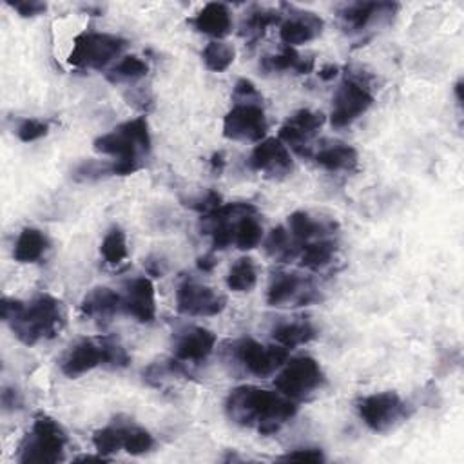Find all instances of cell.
Instances as JSON below:
<instances>
[{
  "instance_id": "6da1fadb",
  "label": "cell",
  "mask_w": 464,
  "mask_h": 464,
  "mask_svg": "<svg viewBox=\"0 0 464 464\" xmlns=\"http://www.w3.org/2000/svg\"><path fill=\"white\" fill-rule=\"evenodd\" d=\"M225 413L238 426L252 428L260 435H272L298 413V402L281 392L241 384L229 392Z\"/></svg>"
},
{
  "instance_id": "7a4b0ae2",
  "label": "cell",
  "mask_w": 464,
  "mask_h": 464,
  "mask_svg": "<svg viewBox=\"0 0 464 464\" xmlns=\"http://www.w3.org/2000/svg\"><path fill=\"white\" fill-rule=\"evenodd\" d=\"M151 146L153 140L146 117L128 120L93 142L99 155L113 158L115 176H129L140 171L144 158L151 153Z\"/></svg>"
},
{
  "instance_id": "3957f363",
  "label": "cell",
  "mask_w": 464,
  "mask_h": 464,
  "mask_svg": "<svg viewBox=\"0 0 464 464\" xmlns=\"http://www.w3.org/2000/svg\"><path fill=\"white\" fill-rule=\"evenodd\" d=\"M15 337L26 346L52 339L66 327V310L61 299L52 294H39L8 323Z\"/></svg>"
},
{
  "instance_id": "277c9868",
  "label": "cell",
  "mask_w": 464,
  "mask_h": 464,
  "mask_svg": "<svg viewBox=\"0 0 464 464\" xmlns=\"http://www.w3.org/2000/svg\"><path fill=\"white\" fill-rule=\"evenodd\" d=\"M131 357L122 343L111 336L84 337L77 341L64 355L61 368L62 374L77 379L99 366L120 370L129 366Z\"/></svg>"
},
{
  "instance_id": "5b68a950",
  "label": "cell",
  "mask_w": 464,
  "mask_h": 464,
  "mask_svg": "<svg viewBox=\"0 0 464 464\" xmlns=\"http://www.w3.org/2000/svg\"><path fill=\"white\" fill-rule=\"evenodd\" d=\"M68 435L64 428L53 417L46 413H39L33 421L32 430L26 433L21 451L19 462L23 464H57L66 457Z\"/></svg>"
},
{
  "instance_id": "8992f818",
  "label": "cell",
  "mask_w": 464,
  "mask_h": 464,
  "mask_svg": "<svg viewBox=\"0 0 464 464\" xmlns=\"http://www.w3.org/2000/svg\"><path fill=\"white\" fill-rule=\"evenodd\" d=\"M357 415L375 433H388L401 426L410 415V404L397 392L370 393L357 402Z\"/></svg>"
},
{
  "instance_id": "52a82bcc",
  "label": "cell",
  "mask_w": 464,
  "mask_h": 464,
  "mask_svg": "<svg viewBox=\"0 0 464 464\" xmlns=\"http://www.w3.org/2000/svg\"><path fill=\"white\" fill-rule=\"evenodd\" d=\"M128 48V41L111 33L84 32L73 41L68 62L77 70H104Z\"/></svg>"
},
{
  "instance_id": "ba28073f",
  "label": "cell",
  "mask_w": 464,
  "mask_h": 464,
  "mask_svg": "<svg viewBox=\"0 0 464 464\" xmlns=\"http://www.w3.org/2000/svg\"><path fill=\"white\" fill-rule=\"evenodd\" d=\"M325 374L321 365L310 355H301L287 361L281 366V372L278 374L274 384L278 392L298 402L321 388Z\"/></svg>"
},
{
  "instance_id": "9c48e42d",
  "label": "cell",
  "mask_w": 464,
  "mask_h": 464,
  "mask_svg": "<svg viewBox=\"0 0 464 464\" xmlns=\"http://www.w3.org/2000/svg\"><path fill=\"white\" fill-rule=\"evenodd\" d=\"M321 301V292L310 278L298 272H274L267 289L270 307H308Z\"/></svg>"
},
{
  "instance_id": "30bf717a",
  "label": "cell",
  "mask_w": 464,
  "mask_h": 464,
  "mask_svg": "<svg viewBox=\"0 0 464 464\" xmlns=\"http://www.w3.org/2000/svg\"><path fill=\"white\" fill-rule=\"evenodd\" d=\"M269 122L260 102H236L223 118V137L232 142L260 144L267 138Z\"/></svg>"
},
{
  "instance_id": "8fae6325",
  "label": "cell",
  "mask_w": 464,
  "mask_h": 464,
  "mask_svg": "<svg viewBox=\"0 0 464 464\" xmlns=\"http://www.w3.org/2000/svg\"><path fill=\"white\" fill-rule=\"evenodd\" d=\"M374 106V95L370 90L355 79H345L332 97L330 124L336 129L352 126Z\"/></svg>"
},
{
  "instance_id": "7c38bea8",
  "label": "cell",
  "mask_w": 464,
  "mask_h": 464,
  "mask_svg": "<svg viewBox=\"0 0 464 464\" xmlns=\"http://www.w3.org/2000/svg\"><path fill=\"white\" fill-rule=\"evenodd\" d=\"M234 357L241 368L254 377H269L289 361V350L279 345H261L245 337L234 343Z\"/></svg>"
},
{
  "instance_id": "4fadbf2b",
  "label": "cell",
  "mask_w": 464,
  "mask_h": 464,
  "mask_svg": "<svg viewBox=\"0 0 464 464\" xmlns=\"http://www.w3.org/2000/svg\"><path fill=\"white\" fill-rule=\"evenodd\" d=\"M227 299L213 287L184 281L176 289V310L191 317H213L225 310Z\"/></svg>"
},
{
  "instance_id": "5bb4252c",
  "label": "cell",
  "mask_w": 464,
  "mask_h": 464,
  "mask_svg": "<svg viewBox=\"0 0 464 464\" xmlns=\"http://www.w3.org/2000/svg\"><path fill=\"white\" fill-rule=\"evenodd\" d=\"M325 115L312 109L292 113L279 128V140L301 156H312V140L325 126Z\"/></svg>"
},
{
  "instance_id": "9a60e30c",
  "label": "cell",
  "mask_w": 464,
  "mask_h": 464,
  "mask_svg": "<svg viewBox=\"0 0 464 464\" xmlns=\"http://www.w3.org/2000/svg\"><path fill=\"white\" fill-rule=\"evenodd\" d=\"M249 167L270 180H283L294 171L289 147L279 138H265L251 153Z\"/></svg>"
},
{
  "instance_id": "2e32d148",
  "label": "cell",
  "mask_w": 464,
  "mask_h": 464,
  "mask_svg": "<svg viewBox=\"0 0 464 464\" xmlns=\"http://www.w3.org/2000/svg\"><path fill=\"white\" fill-rule=\"evenodd\" d=\"M399 12L395 3H352L337 12L346 33H361L370 26L390 23Z\"/></svg>"
},
{
  "instance_id": "e0dca14e",
  "label": "cell",
  "mask_w": 464,
  "mask_h": 464,
  "mask_svg": "<svg viewBox=\"0 0 464 464\" xmlns=\"http://www.w3.org/2000/svg\"><path fill=\"white\" fill-rule=\"evenodd\" d=\"M283 8L289 10V17L279 24V39L285 46H303L316 41L323 33L325 23L319 15L312 12L296 10L292 6Z\"/></svg>"
},
{
  "instance_id": "ac0fdd59",
  "label": "cell",
  "mask_w": 464,
  "mask_h": 464,
  "mask_svg": "<svg viewBox=\"0 0 464 464\" xmlns=\"http://www.w3.org/2000/svg\"><path fill=\"white\" fill-rule=\"evenodd\" d=\"M124 312L140 323H151L156 317V290L155 283L147 276L133 278L126 283L122 294Z\"/></svg>"
},
{
  "instance_id": "d6986e66",
  "label": "cell",
  "mask_w": 464,
  "mask_h": 464,
  "mask_svg": "<svg viewBox=\"0 0 464 464\" xmlns=\"http://www.w3.org/2000/svg\"><path fill=\"white\" fill-rule=\"evenodd\" d=\"M216 346V334L204 327H185L176 332L173 354L182 363H204Z\"/></svg>"
},
{
  "instance_id": "ffe728a7",
  "label": "cell",
  "mask_w": 464,
  "mask_h": 464,
  "mask_svg": "<svg viewBox=\"0 0 464 464\" xmlns=\"http://www.w3.org/2000/svg\"><path fill=\"white\" fill-rule=\"evenodd\" d=\"M120 312H124L122 294L109 287L91 289L80 303V314L100 325L111 321Z\"/></svg>"
},
{
  "instance_id": "44dd1931",
  "label": "cell",
  "mask_w": 464,
  "mask_h": 464,
  "mask_svg": "<svg viewBox=\"0 0 464 464\" xmlns=\"http://www.w3.org/2000/svg\"><path fill=\"white\" fill-rule=\"evenodd\" d=\"M189 24L198 33L222 41L232 32V14L229 6L222 3H209L189 21Z\"/></svg>"
},
{
  "instance_id": "7402d4cb",
  "label": "cell",
  "mask_w": 464,
  "mask_h": 464,
  "mask_svg": "<svg viewBox=\"0 0 464 464\" xmlns=\"http://www.w3.org/2000/svg\"><path fill=\"white\" fill-rule=\"evenodd\" d=\"M336 227L337 225L334 222L314 218L312 214H308L305 211H296L287 220V231L292 236V240L299 245V249H301V245H305L308 241L334 236Z\"/></svg>"
},
{
  "instance_id": "603a6c76",
  "label": "cell",
  "mask_w": 464,
  "mask_h": 464,
  "mask_svg": "<svg viewBox=\"0 0 464 464\" xmlns=\"http://www.w3.org/2000/svg\"><path fill=\"white\" fill-rule=\"evenodd\" d=\"M310 158L328 173H352L359 166L357 151L345 142H328L312 153Z\"/></svg>"
},
{
  "instance_id": "cb8c5ba5",
  "label": "cell",
  "mask_w": 464,
  "mask_h": 464,
  "mask_svg": "<svg viewBox=\"0 0 464 464\" xmlns=\"http://www.w3.org/2000/svg\"><path fill=\"white\" fill-rule=\"evenodd\" d=\"M314 57H301L296 48L283 46L278 55H267L261 59L260 70L265 73H287L294 71L296 75H308L314 71Z\"/></svg>"
},
{
  "instance_id": "d4e9b609",
  "label": "cell",
  "mask_w": 464,
  "mask_h": 464,
  "mask_svg": "<svg viewBox=\"0 0 464 464\" xmlns=\"http://www.w3.org/2000/svg\"><path fill=\"white\" fill-rule=\"evenodd\" d=\"M50 251V238L35 227H26L21 231L15 247H14V258L19 263H39L46 252Z\"/></svg>"
},
{
  "instance_id": "484cf974",
  "label": "cell",
  "mask_w": 464,
  "mask_h": 464,
  "mask_svg": "<svg viewBox=\"0 0 464 464\" xmlns=\"http://www.w3.org/2000/svg\"><path fill=\"white\" fill-rule=\"evenodd\" d=\"M316 336H317L316 327L307 319L285 321L272 328V339L276 341V345H279L287 350L307 345L312 339H316Z\"/></svg>"
},
{
  "instance_id": "4316f807",
  "label": "cell",
  "mask_w": 464,
  "mask_h": 464,
  "mask_svg": "<svg viewBox=\"0 0 464 464\" xmlns=\"http://www.w3.org/2000/svg\"><path fill=\"white\" fill-rule=\"evenodd\" d=\"M276 24H281V15L278 12L261 6H252L241 21L240 35L247 39L251 46H254L265 35V32Z\"/></svg>"
},
{
  "instance_id": "83f0119b",
  "label": "cell",
  "mask_w": 464,
  "mask_h": 464,
  "mask_svg": "<svg viewBox=\"0 0 464 464\" xmlns=\"http://www.w3.org/2000/svg\"><path fill=\"white\" fill-rule=\"evenodd\" d=\"M336 254H337V243L332 238H321V240H314L301 245L298 260L301 267L317 272L327 269L336 260Z\"/></svg>"
},
{
  "instance_id": "f1b7e54d",
  "label": "cell",
  "mask_w": 464,
  "mask_h": 464,
  "mask_svg": "<svg viewBox=\"0 0 464 464\" xmlns=\"http://www.w3.org/2000/svg\"><path fill=\"white\" fill-rule=\"evenodd\" d=\"M258 283V267L252 258L243 256L232 263L227 274V287L232 292H251Z\"/></svg>"
},
{
  "instance_id": "f546056e",
  "label": "cell",
  "mask_w": 464,
  "mask_h": 464,
  "mask_svg": "<svg viewBox=\"0 0 464 464\" xmlns=\"http://www.w3.org/2000/svg\"><path fill=\"white\" fill-rule=\"evenodd\" d=\"M149 73V64L138 55H128L106 75L111 84H133Z\"/></svg>"
},
{
  "instance_id": "4dcf8cb0",
  "label": "cell",
  "mask_w": 464,
  "mask_h": 464,
  "mask_svg": "<svg viewBox=\"0 0 464 464\" xmlns=\"http://www.w3.org/2000/svg\"><path fill=\"white\" fill-rule=\"evenodd\" d=\"M263 240V227L256 218V213L243 214L234 223V245L240 251H252Z\"/></svg>"
},
{
  "instance_id": "1f68e13d",
  "label": "cell",
  "mask_w": 464,
  "mask_h": 464,
  "mask_svg": "<svg viewBox=\"0 0 464 464\" xmlns=\"http://www.w3.org/2000/svg\"><path fill=\"white\" fill-rule=\"evenodd\" d=\"M265 251L270 258L281 263H289L298 258L299 254V245L292 240L289 234L287 227H276L270 231L267 241H265Z\"/></svg>"
},
{
  "instance_id": "d6a6232c",
  "label": "cell",
  "mask_w": 464,
  "mask_h": 464,
  "mask_svg": "<svg viewBox=\"0 0 464 464\" xmlns=\"http://www.w3.org/2000/svg\"><path fill=\"white\" fill-rule=\"evenodd\" d=\"M100 254H102L104 261L111 267H118L128 260L129 249H128V236H126L124 229L111 227L106 232V236L100 243Z\"/></svg>"
},
{
  "instance_id": "836d02e7",
  "label": "cell",
  "mask_w": 464,
  "mask_h": 464,
  "mask_svg": "<svg viewBox=\"0 0 464 464\" xmlns=\"http://www.w3.org/2000/svg\"><path fill=\"white\" fill-rule=\"evenodd\" d=\"M204 64L209 71L213 73H223L227 71L234 61H236V50L232 44L223 43V41H213L205 46L202 53Z\"/></svg>"
},
{
  "instance_id": "e575fe53",
  "label": "cell",
  "mask_w": 464,
  "mask_h": 464,
  "mask_svg": "<svg viewBox=\"0 0 464 464\" xmlns=\"http://www.w3.org/2000/svg\"><path fill=\"white\" fill-rule=\"evenodd\" d=\"M124 424L126 422H113L104 426L93 433V446L102 455H115L117 451L124 450Z\"/></svg>"
},
{
  "instance_id": "d590c367",
  "label": "cell",
  "mask_w": 464,
  "mask_h": 464,
  "mask_svg": "<svg viewBox=\"0 0 464 464\" xmlns=\"http://www.w3.org/2000/svg\"><path fill=\"white\" fill-rule=\"evenodd\" d=\"M155 448V437L149 430L126 422L124 424V451L129 455H144Z\"/></svg>"
},
{
  "instance_id": "8d00e7d4",
  "label": "cell",
  "mask_w": 464,
  "mask_h": 464,
  "mask_svg": "<svg viewBox=\"0 0 464 464\" xmlns=\"http://www.w3.org/2000/svg\"><path fill=\"white\" fill-rule=\"evenodd\" d=\"M109 176H115L113 160H84L73 171V180L80 184L99 182Z\"/></svg>"
},
{
  "instance_id": "74e56055",
  "label": "cell",
  "mask_w": 464,
  "mask_h": 464,
  "mask_svg": "<svg viewBox=\"0 0 464 464\" xmlns=\"http://www.w3.org/2000/svg\"><path fill=\"white\" fill-rule=\"evenodd\" d=\"M48 133H50V124L44 120H39V118H24V120H21V124L17 128V137L24 144L37 142V140L48 137Z\"/></svg>"
},
{
  "instance_id": "f35d334b",
  "label": "cell",
  "mask_w": 464,
  "mask_h": 464,
  "mask_svg": "<svg viewBox=\"0 0 464 464\" xmlns=\"http://www.w3.org/2000/svg\"><path fill=\"white\" fill-rule=\"evenodd\" d=\"M278 460H285V462H314V464H319V462H325L327 457L323 453L321 448H316V446H307V448H296L281 457H278Z\"/></svg>"
},
{
  "instance_id": "ab89813d",
  "label": "cell",
  "mask_w": 464,
  "mask_h": 464,
  "mask_svg": "<svg viewBox=\"0 0 464 464\" xmlns=\"http://www.w3.org/2000/svg\"><path fill=\"white\" fill-rule=\"evenodd\" d=\"M8 6H12L24 19L39 17L48 10V5L39 3V0H19V3H8Z\"/></svg>"
},
{
  "instance_id": "60d3db41",
  "label": "cell",
  "mask_w": 464,
  "mask_h": 464,
  "mask_svg": "<svg viewBox=\"0 0 464 464\" xmlns=\"http://www.w3.org/2000/svg\"><path fill=\"white\" fill-rule=\"evenodd\" d=\"M222 205H223L222 196L216 191H207L202 198H198L191 204V209H194V211L202 213V216H205V214H211L213 211H216Z\"/></svg>"
},
{
  "instance_id": "b9f144b4",
  "label": "cell",
  "mask_w": 464,
  "mask_h": 464,
  "mask_svg": "<svg viewBox=\"0 0 464 464\" xmlns=\"http://www.w3.org/2000/svg\"><path fill=\"white\" fill-rule=\"evenodd\" d=\"M234 99L238 102H260L261 100L256 86L251 80H247V79H241V80L236 82V86H234Z\"/></svg>"
},
{
  "instance_id": "7bdbcfd3",
  "label": "cell",
  "mask_w": 464,
  "mask_h": 464,
  "mask_svg": "<svg viewBox=\"0 0 464 464\" xmlns=\"http://www.w3.org/2000/svg\"><path fill=\"white\" fill-rule=\"evenodd\" d=\"M23 307H24V301L15 298H5L3 303H0V314H3L5 323H12L15 316L23 310Z\"/></svg>"
},
{
  "instance_id": "ee69618b",
  "label": "cell",
  "mask_w": 464,
  "mask_h": 464,
  "mask_svg": "<svg viewBox=\"0 0 464 464\" xmlns=\"http://www.w3.org/2000/svg\"><path fill=\"white\" fill-rule=\"evenodd\" d=\"M144 267L147 270L149 276L153 278H164V274L167 272V263L164 261V258L160 256H149L146 261H144Z\"/></svg>"
},
{
  "instance_id": "f6af8a7d",
  "label": "cell",
  "mask_w": 464,
  "mask_h": 464,
  "mask_svg": "<svg viewBox=\"0 0 464 464\" xmlns=\"http://www.w3.org/2000/svg\"><path fill=\"white\" fill-rule=\"evenodd\" d=\"M23 404V399H21V393L15 390V388H5L3 390V406L6 412H15L17 408H21Z\"/></svg>"
},
{
  "instance_id": "bcb514c9",
  "label": "cell",
  "mask_w": 464,
  "mask_h": 464,
  "mask_svg": "<svg viewBox=\"0 0 464 464\" xmlns=\"http://www.w3.org/2000/svg\"><path fill=\"white\" fill-rule=\"evenodd\" d=\"M196 265H198V269H200L202 272H213L214 267L218 265V260H216L214 252H209V254L200 256L198 261H196Z\"/></svg>"
},
{
  "instance_id": "7dc6e473",
  "label": "cell",
  "mask_w": 464,
  "mask_h": 464,
  "mask_svg": "<svg viewBox=\"0 0 464 464\" xmlns=\"http://www.w3.org/2000/svg\"><path fill=\"white\" fill-rule=\"evenodd\" d=\"M337 75H339V68L334 66V64L323 66V68L319 70V73H317V77H319L323 82H330V80H334Z\"/></svg>"
},
{
  "instance_id": "c3c4849f",
  "label": "cell",
  "mask_w": 464,
  "mask_h": 464,
  "mask_svg": "<svg viewBox=\"0 0 464 464\" xmlns=\"http://www.w3.org/2000/svg\"><path fill=\"white\" fill-rule=\"evenodd\" d=\"M223 169H225V155L222 151H218L211 156V171L214 175H222Z\"/></svg>"
},
{
  "instance_id": "681fc988",
  "label": "cell",
  "mask_w": 464,
  "mask_h": 464,
  "mask_svg": "<svg viewBox=\"0 0 464 464\" xmlns=\"http://www.w3.org/2000/svg\"><path fill=\"white\" fill-rule=\"evenodd\" d=\"M109 460H111V457L102 455V453H99V455H82V457L75 459V462H109Z\"/></svg>"
},
{
  "instance_id": "f907efd6",
  "label": "cell",
  "mask_w": 464,
  "mask_h": 464,
  "mask_svg": "<svg viewBox=\"0 0 464 464\" xmlns=\"http://www.w3.org/2000/svg\"><path fill=\"white\" fill-rule=\"evenodd\" d=\"M453 91H455V99H457V104H459V106H462V80H457V84H455Z\"/></svg>"
}]
</instances>
